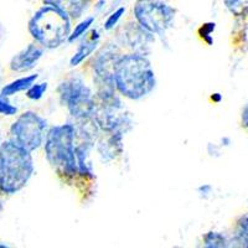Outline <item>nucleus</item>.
<instances>
[{"label": "nucleus", "instance_id": "f257e3e1", "mask_svg": "<svg viewBox=\"0 0 248 248\" xmlns=\"http://www.w3.org/2000/svg\"><path fill=\"white\" fill-rule=\"evenodd\" d=\"M114 85L122 96L133 101L149 96L156 79L148 57L139 52L122 55L114 68Z\"/></svg>", "mask_w": 248, "mask_h": 248}, {"label": "nucleus", "instance_id": "f03ea898", "mask_svg": "<svg viewBox=\"0 0 248 248\" xmlns=\"http://www.w3.org/2000/svg\"><path fill=\"white\" fill-rule=\"evenodd\" d=\"M34 174V163L30 152L15 141L0 144V190L15 194L28 184Z\"/></svg>", "mask_w": 248, "mask_h": 248}, {"label": "nucleus", "instance_id": "7ed1b4c3", "mask_svg": "<svg viewBox=\"0 0 248 248\" xmlns=\"http://www.w3.org/2000/svg\"><path fill=\"white\" fill-rule=\"evenodd\" d=\"M77 129L67 123L51 128L46 134L45 154L50 165L62 176H75L78 172L76 155Z\"/></svg>", "mask_w": 248, "mask_h": 248}, {"label": "nucleus", "instance_id": "20e7f679", "mask_svg": "<svg viewBox=\"0 0 248 248\" xmlns=\"http://www.w3.org/2000/svg\"><path fill=\"white\" fill-rule=\"evenodd\" d=\"M29 31L43 47L56 48L70 37L71 19L60 9L45 4L29 21Z\"/></svg>", "mask_w": 248, "mask_h": 248}, {"label": "nucleus", "instance_id": "39448f33", "mask_svg": "<svg viewBox=\"0 0 248 248\" xmlns=\"http://www.w3.org/2000/svg\"><path fill=\"white\" fill-rule=\"evenodd\" d=\"M116 88L98 90L94 96L93 119L103 132L125 133L132 128V118L125 112Z\"/></svg>", "mask_w": 248, "mask_h": 248}, {"label": "nucleus", "instance_id": "423d86ee", "mask_svg": "<svg viewBox=\"0 0 248 248\" xmlns=\"http://www.w3.org/2000/svg\"><path fill=\"white\" fill-rule=\"evenodd\" d=\"M60 98L68 112L77 121L93 118L94 96L92 91L79 77H71L59 87Z\"/></svg>", "mask_w": 248, "mask_h": 248}, {"label": "nucleus", "instance_id": "0eeeda50", "mask_svg": "<svg viewBox=\"0 0 248 248\" xmlns=\"http://www.w3.org/2000/svg\"><path fill=\"white\" fill-rule=\"evenodd\" d=\"M133 12L137 23L152 35L165 34L175 19V9L161 0H137Z\"/></svg>", "mask_w": 248, "mask_h": 248}, {"label": "nucleus", "instance_id": "6e6552de", "mask_svg": "<svg viewBox=\"0 0 248 248\" xmlns=\"http://www.w3.org/2000/svg\"><path fill=\"white\" fill-rule=\"evenodd\" d=\"M46 127L47 123L43 117L35 112H25L13 123L10 134L13 141L31 153L43 145Z\"/></svg>", "mask_w": 248, "mask_h": 248}, {"label": "nucleus", "instance_id": "1a4fd4ad", "mask_svg": "<svg viewBox=\"0 0 248 248\" xmlns=\"http://www.w3.org/2000/svg\"><path fill=\"white\" fill-rule=\"evenodd\" d=\"M118 48L116 46H106L94 60L93 71L96 76V82L98 83L99 90L105 88H116L114 85V68L117 62L121 59ZM117 90V88H116Z\"/></svg>", "mask_w": 248, "mask_h": 248}, {"label": "nucleus", "instance_id": "9d476101", "mask_svg": "<svg viewBox=\"0 0 248 248\" xmlns=\"http://www.w3.org/2000/svg\"><path fill=\"white\" fill-rule=\"evenodd\" d=\"M44 50L35 44H30L23 51L13 57L10 62V68L15 72H25L36 66L39 60L43 57Z\"/></svg>", "mask_w": 248, "mask_h": 248}, {"label": "nucleus", "instance_id": "9b49d317", "mask_svg": "<svg viewBox=\"0 0 248 248\" xmlns=\"http://www.w3.org/2000/svg\"><path fill=\"white\" fill-rule=\"evenodd\" d=\"M106 138L101 139L98 143V152L102 159L106 161L113 160L123 150V133L121 132H105Z\"/></svg>", "mask_w": 248, "mask_h": 248}, {"label": "nucleus", "instance_id": "f8f14e48", "mask_svg": "<svg viewBox=\"0 0 248 248\" xmlns=\"http://www.w3.org/2000/svg\"><path fill=\"white\" fill-rule=\"evenodd\" d=\"M44 3L60 9L70 19H78L86 9V0H44Z\"/></svg>", "mask_w": 248, "mask_h": 248}, {"label": "nucleus", "instance_id": "ddd939ff", "mask_svg": "<svg viewBox=\"0 0 248 248\" xmlns=\"http://www.w3.org/2000/svg\"><path fill=\"white\" fill-rule=\"evenodd\" d=\"M99 44V35L97 31H92V35H91L88 39H86L81 45L78 46L77 51L74 54V56L71 57L70 65L72 67H76L79 63L85 61L90 55H92V52L97 48Z\"/></svg>", "mask_w": 248, "mask_h": 248}, {"label": "nucleus", "instance_id": "4468645a", "mask_svg": "<svg viewBox=\"0 0 248 248\" xmlns=\"http://www.w3.org/2000/svg\"><path fill=\"white\" fill-rule=\"evenodd\" d=\"M37 75H31V76H26V77H21L19 79H15L13 81L12 83H9L6 85L5 87L1 90V96L5 97H10L13 94H16L19 92H23V91H28L31 86L34 85L35 81L37 79Z\"/></svg>", "mask_w": 248, "mask_h": 248}, {"label": "nucleus", "instance_id": "2eb2a0df", "mask_svg": "<svg viewBox=\"0 0 248 248\" xmlns=\"http://www.w3.org/2000/svg\"><path fill=\"white\" fill-rule=\"evenodd\" d=\"M203 245H205V247L209 248H222L227 247V241L222 233L211 231L206 233L203 237Z\"/></svg>", "mask_w": 248, "mask_h": 248}, {"label": "nucleus", "instance_id": "dca6fc26", "mask_svg": "<svg viewBox=\"0 0 248 248\" xmlns=\"http://www.w3.org/2000/svg\"><path fill=\"white\" fill-rule=\"evenodd\" d=\"M93 23H94V17L90 16V17H86V19L83 20V21H81L78 25H76L75 30L71 32L70 37H68V40H67L68 43H74V41L78 40L81 36H83V35L87 32V30L91 28V25H92Z\"/></svg>", "mask_w": 248, "mask_h": 248}, {"label": "nucleus", "instance_id": "f3484780", "mask_svg": "<svg viewBox=\"0 0 248 248\" xmlns=\"http://www.w3.org/2000/svg\"><path fill=\"white\" fill-rule=\"evenodd\" d=\"M237 240L245 247H248V216L241 217L237 223Z\"/></svg>", "mask_w": 248, "mask_h": 248}, {"label": "nucleus", "instance_id": "a211bd4d", "mask_svg": "<svg viewBox=\"0 0 248 248\" xmlns=\"http://www.w3.org/2000/svg\"><path fill=\"white\" fill-rule=\"evenodd\" d=\"M47 91V83L43 82V83H36L32 85L28 91H26V96L32 101H37V99L43 98L45 92Z\"/></svg>", "mask_w": 248, "mask_h": 248}, {"label": "nucleus", "instance_id": "6ab92c4d", "mask_svg": "<svg viewBox=\"0 0 248 248\" xmlns=\"http://www.w3.org/2000/svg\"><path fill=\"white\" fill-rule=\"evenodd\" d=\"M124 13H125V8H124V6H121L119 9H117L116 12L112 13V14L108 16V19L106 20V23H105L106 30H112V29H114V26H117V24L119 23V20L122 19Z\"/></svg>", "mask_w": 248, "mask_h": 248}, {"label": "nucleus", "instance_id": "aec40b11", "mask_svg": "<svg viewBox=\"0 0 248 248\" xmlns=\"http://www.w3.org/2000/svg\"><path fill=\"white\" fill-rule=\"evenodd\" d=\"M17 113V108L8 101V97L0 94V114L3 116H14Z\"/></svg>", "mask_w": 248, "mask_h": 248}, {"label": "nucleus", "instance_id": "412c9836", "mask_svg": "<svg viewBox=\"0 0 248 248\" xmlns=\"http://www.w3.org/2000/svg\"><path fill=\"white\" fill-rule=\"evenodd\" d=\"M214 30H215V24L214 23L203 24V26L201 28V30H200L201 37H202L206 43L209 44V45H211V44H212L211 34H212V31H214Z\"/></svg>", "mask_w": 248, "mask_h": 248}, {"label": "nucleus", "instance_id": "4be33fe9", "mask_svg": "<svg viewBox=\"0 0 248 248\" xmlns=\"http://www.w3.org/2000/svg\"><path fill=\"white\" fill-rule=\"evenodd\" d=\"M241 122H242L243 128L248 130V103L245 106L242 110V114H241Z\"/></svg>", "mask_w": 248, "mask_h": 248}, {"label": "nucleus", "instance_id": "5701e85b", "mask_svg": "<svg viewBox=\"0 0 248 248\" xmlns=\"http://www.w3.org/2000/svg\"><path fill=\"white\" fill-rule=\"evenodd\" d=\"M211 189L212 187L210 185H203V186H201V187H199V192H200L201 195H205V196H207V195L211 192Z\"/></svg>", "mask_w": 248, "mask_h": 248}, {"label": "nucleus", "instance_id": "b1692460", "mask_svg": "<svg viewBox=\"0 0 248 248\" xmlns=\"http://www.w3.org/2000/svg\"><path fill=\"white\" fill-rule=\"evenodd\" d=\"M211 99L214 102H220L221 99H222V97H221L220 93H214V94H212V97H211Z\"/></svg>", "mask_w": 248, "mask_h": 248}, {"label": "nucleus", "instance_id": "393cba45", "mask_svg": "<svg viewBox=\"0 0 248 248\" xmlns=\"http://www.w3.org/2000/svg\"><path fill=\"white\" fill-rule=\"evenodd\" d=\"M1 209H3V206H1V201H0V211H1Z\"/></svg>", "mask_w": 248, "mask_h": 248}]
</instances>
